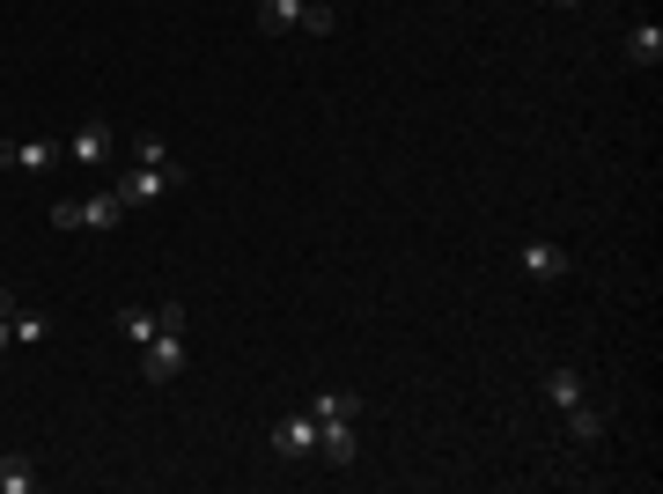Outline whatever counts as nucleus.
I'll list each match as a JSON object with an SVG mask.
<instances>
[{
	"instance_id": "1",
	"label": "nucleus",
	"mask_w": 663,
	"mask_h": 494,
	"mask_svg": "<svg viewBox=\"0 0 663 494\" xmlns=\"http://www.w3.org/2000/svg\"><path fill=\"white\" fill-rule=\"evenodd\" d=\"M177 185H192V171H147V163H133V171H119L111 193H119L125 207H155V199L177 193Z\"/></svg>"
},
{
	"instance_id": "2",
	"label": "nucleus",
	"mask_w": 663,
	"mask_h": 494,
	"mask_svg": "<svg viewBox=\"0 0 663 494\" xmlns=\"http://www.w3.org/2000/svg\"><path fill=\"white\" fill-rule=\"evenodd\" d=\"M516 266L531 273V281H545V288H553V281H567V273H575V251H567L561 237H531V244L516 251Z\"/></svg>"
},
{
	"instance_id": "3",
	"label": "nucleus",
	"mask_w": 663,
	"mask_h": 494,
	"mask_svg": "<svg viewBox=\"0 0 663 494\" xmlns=\"http://www.w3.org/2000/svg\"><path fill=\"white\" fill-rule=\"evenodd\" d=\"M185 362H192V354H185V332H155V340L141 347V376L147 384H177Z\"/></svg>"
},
{
	"instance_id": "4",
	"label": "nucleus",
	"mask_w": 663,
	"mask_h": 494,
	"mask_svg": "<svg viewBox=\"0 0 663 494\" xmlns=\"http://www.w3.org/2000/svg\"><path fill=\"white\" fill-rule=\"evenodd\" d=\"M119 332H125V340H133V347H147V340H155V332H185V303H155V310H125V318H119Z\"/></svg>"
},
{
	"instance_id": "5",
	"label": "nucleus",
	"mask_w": 663,
	"mask_h": 494,
	"mask_svg": "<svg viewBox=\"0 0 663 494\" xmlns=\"http://www.w3.org/2000/svg\"><path fill=\"white\" fill-rule=\"evenodd\" d=\"M111 141H119V125L111 119H81L74 125V141H67V155L81 163V171H103V163H111Z\"/></svg>"
},
{
	"instance_id": "6",
	"label": "nucleus",
	"mask_w": 663,
	"mask_h": 494,
	"mask_svg": "<svg viewBox=\"0 0 663 494\" xmlns=\"http://www.w3.org/2000/svg\"><path fill=\"white\" fill-rule=\"evenodd\" d=\"M273 450L280 458H318V414H288V420H273Z\"/></svg>"
},
{
	"instance_id": "7",
	"label": "nucleus",
	"mask_w": 663,
	"mask_h": 494,
	"mask_svg": "<svg viewBox=\"0 0 663 494\" xmlns=\"http://www.w3.org/2000/svg\"><path fill=\"white\" fill-rule=\"evenodd\" d=\"M354 450H362L354 420H318V458L324 465H354Z\"/></svg>"
},
{
	"instance_id": "8",
	"label": "nucleus",
	"mask_w": 663,
	"mask_h": 494,
	"mask_svg": "<svg viewBox=\"0 0 663 494\" xmlns=\"http://www.w3.org/2000/svg\"><path fill=\"white\" fill-rule=\"evenodd\" d=\"M0 494H37V458L30 450H8L0 458Z\"/></svg>"
},
{
	"instance_id": "9",
	"label": "nucleus",
	"mask_w": 663,
	"mask_h": 494,
	"mask_svg": "<svg viewBox=\"0 0 663 494\" xmlns=\"http://www.w3.org/2000/svg\"><path fill=\"white\" fill-rule=\"evenodd\" d=\"M133 163H147V171H185V163L170 155V141H163L155 125H141V133H133Z\"/></svg>"
},
{
	"instance_id": "10",
	"label": "nucleus",
	"mask_w": 663,
	"mask_h": 494,
	"mask_svg": "<svg viewBox=\"0 0 663 494\" xmlns=\"http://www.w3.org/2000/svg\"><path fill=\"white\" fill-rule=\"evenodd\" d=\"M258 30H266V37L302 30V0H258Z\"/></svg>"
},
{
	"instance_id": "11",
	"label": "nucleus",
	"mask_w": 663,
	"mask_h": 494,
	"mask_svg": "<svg viewBox=\"0 0 663 494\" xmlns=\"http://www.w3.org/2000/svg\"><path fill=\"white\" fill-rule=\"evenodd\" d=\"M119 215H125L119 193H89L81 199V229H119Z\"/></svg>"
},
{
	"instance_id": "12",
	"label": "nucleus",
	"mask_w": 663,
	"mask_h": 494,
	"mask_svg": "<svg viewBox=\"0 0 663 494\" xmlns=\"http://www.w3.org/2000/svg\"><path fill=\"white\" fill-rule=\"evenodd\" d=\"M545 398H553V406H561V414H567V406L583 398V376L567 370V362H545Z\"/></svg>"
},
{
	"instance_id": "13",
	"label": "nucleus",
	"mask_w": 663,
	"mask_h": 494,
	"mask_svg": "<svg viewBox=\"0 0 663 494\" xmlns=\"http://www.w3.org/2000/svg\"><path fill=\"white\" fill-rule=\"evenodd\" d=\"M627 59H634V67H656V59H663V30L656 23H634V30H627Z\"/></svg>"
},
{
	"instance_id": "14",
	"label": "nucleus",
	"mask_w": 663,
	"mask_h": 494,
	"mask_svg": "<svg viewBox=\"0 0 663 494\" xmlns=\"http://www.w3.org/2000/svg\"><path fill=\"white\" fill-rule=\"evenodd\" d=\"M567 436H575V443H597V436H605V414H597L589 398H575V406H567Z\"/></svg>"
},
{
	"instance_id": "15",
	"label": "nucleus",
	"mask_w": 663,
	"mask_h": 494,
	"mask_svg": "<svg viewBox=\"0 0 663 494\" xmlns=\"http://www.w3.org/2000/svg\"><path fill=\"white\" fill-rule=\"evenodd\" d=\"M52 332V318L45 310H30V303H15V347H37Z\"/></svg>"
},
{
	"instance_id": "16",
	"label": "nucleus",
	"mask_w": 663,
	"mask_h": 494,
	"mask_svg": "<svg viewBox=\"0 0 663 494\" xmlns=\"http://www.w3.org/2000/svg\"><path fill=\"white\" fill-rule=\"evenodd\" d=\"M310 414H318V420H354V414H362V398H346V392H318V398H310Z\"/></svg>"
},
{
	"instance_id": "17",
	"label": "nucleus",
	"mask_w": 663,
	"mask_h": 494,
	"mask_svg": "<svg viewBox=\"0 0 663 494\" xmlns=\"http://www.w3.org/2000/svg\"><path fill=\"white\" fill-rule=\"evenodd\" d=\"M52 163H59L52 141H23V149H15V171H52Z\"/></svg>"
},
{
	"instance_id": "18",
	"label": "nucleus",
	"mask_w": 663,
	"mask_h": 494,
	"mask_svg": "<svg viewBox=\"0 0 663 494\" xmlns=\"http://www.w3.org/2000/svg\"><path fill=\"white\" fill-rule=\"evenodd\" d=\"M302 30H310V37H332V30H340V15H332L324 0H302Z\"/></svg>"
},
{
	"instance_id": "19",
	"label": "nucleus",
	"mask_w": 663,
	"mask_h": 494,
	"mask_svg": "<svg viewBox=\"0 0 663 494\" xmlns=\"http://www.w3.org/2000/svg\"><path fill=\"white\" fill-rule=\"evenodd\" d=\"M15 303H23V296H15V288H0V354L15 347Z\"/></svg>"
},
{
	"instance_id": "20",
	"label": "nucleus",
	"mask_w": 663,
	"mask_h": 494,
	"mask_svg": "<svg viewBox=\"0 0 663 494\" xmlns=\"http://www.w3.org/2000/svg\"><path fill=\"white\" fill-rule=\"evenodd\" d=\"M52 229H81V199H52Z\"/></svg>"
},
{
	"instance_id": "21",
	"label": "nucleus",
	"mask_w": 663,
	"mask_h": 494,
	"mask_svg": "<svg viewBox=\"0 0 663 494\" xmlns=\"http://www.w3.org/2000/svg\"><path fill=\"white\" fill-rule=\"evenodd\" d=\"M0 171H15V141H0Z\"/></svg>"
},
{
	"instance_id": "22",
	"label": "nucleus",
	"mask_w": 663,
	"mask_h": 494,
	"mask_svg": "<svg viewBox=\"0 0 663 494\" xmlns=\"http://www.w3.org/2000/svg\"><path fill=\"white\" fill-rule=\"evenodd\" d=\"M553 8H583V0H553Z\"/></svg>"
}]
</instances>
